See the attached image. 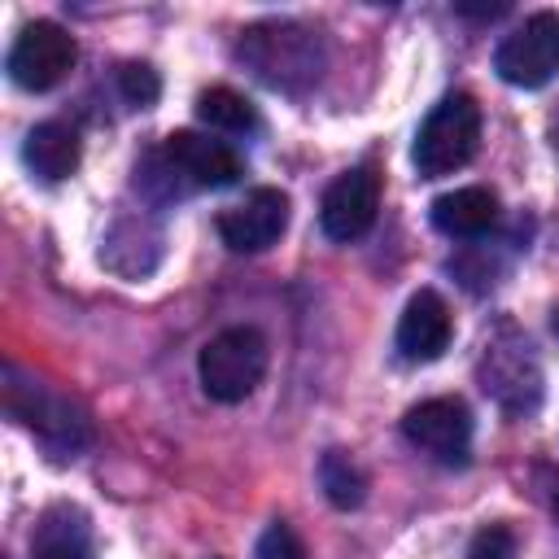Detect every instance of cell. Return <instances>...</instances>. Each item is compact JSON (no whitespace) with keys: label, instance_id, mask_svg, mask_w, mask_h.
I'll return each mask as SVG.
<instances>
[{"label":"cell","instance_id":"obj_19","mask_svg":"<svg viewBox=\"0 0 559 559\" xmlns=\"http://www.w3.org/2000/svg\"><path fill=\"white\" fill-rule=\"evenodd\" d=\"M511 533L502 528V524H489V528H480L476 533V542H472V555L467 559H511Z\"/></svg>","mask_w":559,"mask_h":559},{"label":"cell","instance_id":"obj_17","mask_svg":"<svg viewBox=\"0 0 559 559\" xmlns=\"http://www.w3.org/2000/svg\"><path fill=\"white\" fill-rule=\"evenodd\" d=\"M118 92H122L127 105L148 109L162 96V79H157V70L148 61H127V66H118Z\"/></svg>","mask_w":559,"mask_h":559},{"label":"cell","instance_id":"obj_11","mask_svg":"<svg viewBox=\"0 0 559 559\" xmlns=\"http://www.w3.org/2000/svg\"><path fill=\"white\" fill-rule=\"evenodd\" d=\"M450 336H454L450 306H445L432 288H419V293L406 301L402 319H397V354H402L406 362H437V358L445 354Z\"/></svg>","mask_w":559,"mask_h":559},{"label":"cell","instance_id":"obj_6","mask_svg":"<svg viewBox=\"0 0 559 559\" xmlns=\"http://www.w3.org/2000/svg\"><path fill=\"white\" fill-rule=\"evenodd\" d=\"M240 57L266 79V83H288V74H319V44L306 26L297 22H262L253 31H245L240 39Z\"/></svg>","mask_w":559,"mask_h":559},{"label":"cell","instance_id":"obj_12","mask_svg":"<svg viewBox=\"0 0 559 559\" xmlns=\"http://www.w3.org/2000/svg\"><path fill=\"white\" fill-rule=\"evenodd\" d=\"M428 218H432V227L441 231V236H450V240H472V236H480V231H489L493 227V218H498V197L489 192V188H454V192H441L437 201H432V210H428Z\"/></svg>","mask_w":559,"mask_h":559},{"label":"cell","instance_id":"obj_3","mask_svg":"<svg viewBox=\"0 0 559 559\" xmlns=\"http://www.w3.org/2000/svg\"><path fill=\"white\" fill-rule=\"evenodd\" d=\"M4 380H9V384H4V406H9V415L22 419L26 428H35L52 450L74 454V450L92 437L83 411L70 406L61 393H48L39 380H22L17 367H9Z\"/></svg>","mask_w":559,"mask_h":559},{"label":"cell","instance_id":"obj_20","mask_svg":"<svg viewBox=\"0 0 559 559\" xmlns=\"http://www.w3.org/2000/svg\"><path fill=\"white\" fill-rule=\"evenodd\" d=\"M550 328H555V336H559V306H555V314H550Z\"/></svg>","mask_w":559,"mask_h":559},{"label":"cell","instance_id":"obj_10","mask_svg":"<svg viewBox=\"0 0 559 559\" xmlns=\"http://www.w3.org/2000/svg\"><path fill=\"white\" fill-rule=\"evenodd\" d=\"M166 162L192 188H227L245 175L236 148L223 144V140H210L201 131H170L166 135Z\"/></svg>","mask_w":559,"mask_h":559},{"label":"cell","instance_id":"obj_14","mask_svg":"<svg viewBox=\"0 0 559 559\" xmlns=\"http://www.w3.org/2000/svg\"><path fill=\"white\" fill-rule=\"evenodd\" d=\"M319 485H323V498L336 507V511H354L362 507L367 498V476L358 472V463L345 454V450H328L319 459Z\"/></svg>","mask_w":559,"mask_h":559},{"label":"cell","instance_id":"obj_1","mask_svg":"<svg viewBox=\"0 0 559 559\" xmlns=\"http://www.w3.org/2000/svg\"><path fill=\"white\" fill-rule=\"evenodd\" d=\"M476 144H480V105L467 92H454V96L437 100L428 109V118L419 122L411 162H415L419 179H441V175H454L459 166H467L476 157Z\"/></svg>","mask_w":559,"mask_h":559},{"label":"cell","instance_id":"obj_13","mask_svg":"<svg viewBox=\"0 0 559 559\" xmlns=\"http://www.w3.org/2000/svg\"><path fill=\"white\" fill-rule=\"evenodd\" d=\"M79 135L66 122H39L31 127L26 144H22V162L31 166V175H39L44 183H61L79 170Z\"/></svg>","mask_w":559,"mask_h":559},{"label":"cell","instance_id":"obj_15","mask_svg":"<svg viewBox=\"0 0 559 559\" xmlns=\"http://www.w3.org/2000/svg\"><path fill=\"white\" fill-rule=\"evenodd\" d=\"M197 118H201L205 127L231 131V135H245V131L258 127L253 100H245V96L231 92V87H210V92H201V96H197Z\"/></svg>","mask_w":559,"mask_h":559},{"label":"cell","instance_id":"obj_8","mask_svg":"<svg viewBox=\"0 0 559 559\" xmlns=\"http://www.w3.org/2000/svg\"><path fill=\"white\" fill-rule=\"evenodd\" d=\"M376 210H380V175L371 166H354L328 183V192L319 201V227L328 240L349 245L371 231Z\"/></svg>","mask_w":559,"mask_h":559},{"label":"cell","instance_id":"obj_5","mask_svg":"<svg viewBox=\"0 0 559 559\" xmlns=\"http://www.w3.org/2000/svg\"><path fill=\"white\" fill-rule=\"evenodd\" d=\"M74 61H79V44L66 26L31 22L9 48V79L26 92H48L74 70Z\"/></svg>","mask_w":559,"mask_h":559},{"label":"cell","instance_id":"obj_16","mask_svg":"<svg viewBox=\"0 0 559 559\" xmlns=\"http://www.w3.org/2000/svg\"><path fill=\"white\" fill-rule=\"evenodd\" d=\"M35 559H92V542L79 515H48L35 533Z\"/></svg>","mask_w":559,"mask_h":559},{"label":"cell","instance_id":"obj_2","mask_svg":"<svg viewBox=\"0 0 559 559\" xmlns=\"http://www.w3.org/2000/svg\"><path fill=\"white\" fill-rule=\"evenodd\" d=\"M197 376L210 402H245L266 376V336L258 328H223L197 354Z\"/></svg>","mask_w":559,"mask_h":559},{"label":"cell","instance_id":"obj_18","mask_svg":"<svg viewBox=\"0 0 559 559\" xmlns=\"http://www.w3.org/2000/svg\"><path fill=\"white\" fill-rule=\"evenodd\" d=\"M253 559H306V546H301V537L293 533V524L275 520V524H266V528H262Z\"/></svg>","mask_w":559,"mask_h":559},{"label":"cell","instance_id":"obj_9","mask_svg":"<svg viewBox=\"0 0 559 559\" xmlns=\"http://www.w3.org/2000/svg\"><path fill=\"white\" fill-rule=\"evenodd\" d=\"M288 227V197L280 188H258L240 205L218 214V236L231 253H262Z\"/></svg>","mask_w":559,"mask_h":559},{"label":"cell","instance_id":"obj_4","mask_svg":"<svg viewBox=\"0 0 559 559\" xmlns=\"http://www.w3.org/2000/svg\"><path fill=\"white\" fill-rule=\"evenodd\" d=\"M493 70L511 87H546L559 74V13L524 17L493 52Z\"/></svg>","mask_w":559,"mask_h":559},{"label":"cell","instance_id":"obj_21","mask_svg":"<svg viewBox=\"0 0 559 559\" xmlns=\"http://www.w3.org/2000/svg\"><path fill=\"white\" fill-rule=\"evenodd\" d=\"M555 515H559V489H555Z\"/></svg>","mask_w":559,"mask_h":559},{"label":"cell","instance_id":"obj_7","mask_svg":"<svg viewBox=\"0 0 559 559\" xmlns=\"http://www.w3.org/2000/svg\"><path fill=\"white\" fill-rule=\"evenodd\" d=\"M402 437L432 454L437 463H467L472 454V411L459 397H428L402 415Z\"/></svg>","mask_w":559,"mask_h":559}]
</instances>
